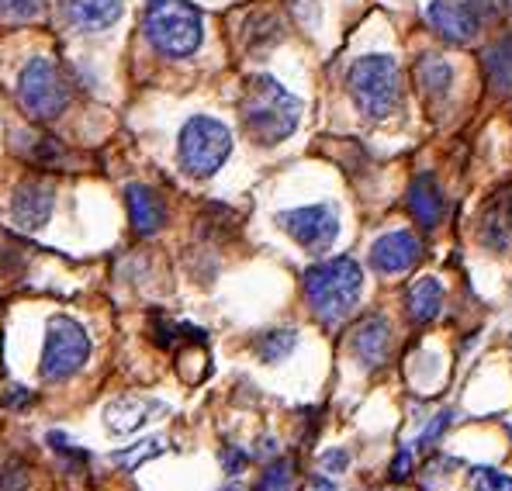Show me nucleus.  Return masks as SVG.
<instances>
[{
	"label": "nucleus",
	"instance_id": "393cba45",
	"mask_svg": "<svg viewBox=\"0 0 512 491\" xmlns=\"http://www.w3.org/2000/svg\"><path fill=\"white\" fill-rule=\"evenodd\" d=\"M32 160L42 163V166H63L66 149L59 146V139H49V135H42V139L35 142V149H32Z\"/></svg>",
	"mask_w": 512,
	"mask_h": 491
},
{
	"label": "nucleus",
	"instance_id": "bb28decb",
	"mask_svg": "<svg viewBox=\"0 0 512 491\" xmlns=\"http://www.w3.org/2000/svg\"><path fill=\"white\" fill-rule=\"evenodd\" d=\"M450 422H454V412H440V415H436V419L423 429V436H419V447L429 450L433 443H440V436L450 429Z\"/></svg>",
	"mask_w": 512,
	"mask_h": 491
},
{
	"label": "nucleus",
	"instance_id": "f8f14e48",
	"mask_svg": "<svg viewBox=\"0 0 512 491\" xmlns=\"http://www.w3.org/2000/svg\"><path fill=\"white\" fill-rule=\"evenodd\" d=\"M125 205H128V222H132L135 236H156V232L167 225V205L163 198L146 184H132L125 191Z\"/></svg>",
	"mask_w": 512,
	"mask_h": 491
},
{
	"label": "nucleus",
	"instance_id": "b1692460",
	"mask_svg": "<svg viewBox=\"0 0 512 491\" xmlns=\"http://www.w3.org/2000/svg\"><path fill=\"white\" fill-rule=\"evenodd\" d=\"M45 7V0H0V14L11 21H28V18H39Z\"/></svg>",
	"mask_w": 512,
	"mask_h": 491
},
{
	"label": "nucleus",
	"instance_id": "aec40b11",
	"mask_svg": "<svg viewBox=\"0 0 512 491\" xmlns=\"http://www.w3.org/2000/svg\"><path fill=\"white\" fill-rule=\"evenodd\" d=\"M485 73H488V80H492V87L512 94V42H502V45H495V49H488Z\"/></svg>",
	"mask_w": 512,
	"mask_h": 491
},
{
	"label": "nucleus",
	"instance_id": "7c9ffc66",
	"mask_svg": "<svg viewBox=\"0 0 512 491\" xmlns=\"http://www.w3.org/2000/svg\"><path fill=\"white\" fill-rule=\"evenodd\" d=\"M308 491H336V485L329 478H322V474H315V478L308 481Z\"/></svg>",
	"mask_w": 512,
	"mask_h": 491
},
{
	"label": "nucleus",
	"instance_id": "412c9836",
	"mask_svg": "<svg viewBox=\"0 0 512 491\" xmlns=\"http://www.w3.org/2000/svg\"><path fill=\"white\" fill-rule=\"evenodd\" d=\"M291 485H295V464L284 457L274 460L260 478V491H291Z\"/></svg>",
	"mask_w": 512,
	"mask_h": 491
},
{
	"label": "nucleus",
	"instance_id": "39448f33",
	"mask_svg": "<svg viewBox=\"0 0 512 491\" xmlns=\"http://www.w3.org/2000/svg\"><path fill=\"white\" fill-rule=\"evenodd\" d=\"M229 153H232V132L218 118L194 115L191 122H184V128H180L177 156L184 173H191V177H212V173L222 170Z\"/></svg>",
	"mask_w": 512,
	"mask_h": 491
},
{
	"label": "nucleus",
	"instance_id": "5701e85b",
	"mask_svg": "<svg viewBox=\"0 0 512 491\" xmlns=\"http://www.w3.org/2000/svg\"><path fill=\"white\" fill-rule=\"evenodd\" d=\"M0 491H28V464L18 457H7L0 464Z\"/></svg>",
	"mask_w": 512,
	"mask_h": 491
},
{
	"label": "nucleus",
	"instance_id": "4be33fe9",
	"mask_svg": "<svg viewBox=\"0 0 512 491\" xmlns=\"http://www.w3.org/2000/svg\"><path fill=\"white\" fill-rule=\"evenodd\" d=\"M163 453V443L160 440H146V443H139V447H128V450H115L111 453V460H115L118 467H139V464H146V460H153V457H160Z\"/></svg>",
	"mask_w": 512,
	"mask_h": 491
},
{
	"label": "nucleus",
	"instance_id": "f257e3e1",
	"mask_svg": "<svg viewBox=\"0 0 512 491\" xmlns=\"http://www.w3.org/2000/svg\"><path fill=\"white\" fill-rule=\"evenodd\" d=\"M239 115H243L246 132L260 146H277V142H284L298 128L301 101L274 77H253L243 90Z\"/></svg>",
	"mask_w": 512,
	"mask_h": 491
},
{
	"label": "nucleus",
	"instance_id": "cd10ccee",
	"mask_svg": "<svg viewBox=\"0 0 512 491\" xmlns=\"http://www.w3.org/2000/svg\"><path fill=\"white\" fill-rule=\"evenodd\" d=\"M346 464H350V453H346V450H326V453H322V467H326L329 474L346 471Z\"/></svg>",
	"mask_w": 512,
	"mask_h": 491
},
{
	"label": "nucleus",
	"instance_id": "2eb2a0df",
	"mask_svg": "<svg viewBox=\"0 0 512 491\" xmlns=\"http://www.w3.org/2000/svg\"><path fill=\"white\" fill-rule=\"evenodd\" d=\"M156 412H163V405L153 402V398H135V395L118 398V402H111L108 409H104V426L115 436H128L139 426H146Z\"/></svg>",
	"mask_w": 512,
	"mask_h": 491
},
{
	"label": "nucleus",
	"instance_id": "c756f323",
	"mask_svg": "<svg viewBox=\"0 0 512 491\" xmlns=\"http://www.w3.org/2000/svg\"><path fill=\"white\" fill-rule=\"evenodd\" d=\"M409 471H412V450H398L395 464H391V478L405 481V478H409Z\"/></svg>",
	"mask_w": 512,
	"mask_h": 491
},
{
	"label": "nucleus",
	"instance_id": "ddd939ff",
	"mask_svg": "<svg viewBox=\"0 0 512 491\" xmlns=\"http://www.w3.org/2000/svg\"><path fill=\"white\" fill-rule=\"evenodd\" d=\"M125 0H63V18L77 32H104L122 18Z\"/></svg>",
	"mask_w": 512,
	"mask_h": 491
},
{
	"label": "nucleus",
	"instance_id": "dca6fc26",
	"mask_svg": "<svg viewBox=\"0 0 512 491\" xmlns=\"http://www.w3.org/2000/svg\"><path fill=\"white\" fill-rule=\"evenodd\" d=\"M409 211L412 218H416L423 229H436L443 218V211H447V198H443L440 184H436L429 173H423V177L412 180L409 187Z\"/></svg>",
	"mask_w": 512,
	"mask_h": 491
},
{
	"label": "nucleus",
	"instance_id": "0eeeda50",
	"mask_svg": "<svg viewBox=\"0 0 512 491\" xmlns=\"http://www.w3.org/2000/svg\"><path fill=\"white\" fill-rule=\"evenodd\" d=\"M90 360V336L77 319L56 315L45 329L42 343V381H70L73 374H80Z\"/></svg>",
	"mask_w": 512,
	"mask_h": 491
},
{
	"label": "nucleus",
	"instance_id": "a211bd4d",
	"mask_svg": "<svg viewBox=\"0 0 512 491\" xmlns=\"http://www.w3.org/2000/svg\"><path fill=\"white\" fill-rule=\"evenodd\" d=\"M443 308V284L436 277H423L409 287V315L412 322H433Z\"/></svg>",
	"mask_w": 512,
	"mask_h": 491
},
{
	"label": "nucleus",
	"instance_id": "c85d7f7f",
	"mask_svg": "<svg viewBox=\"0 0 512 491\" xmlns=\"http://www.w3.org/2000/svg\"><path fill=\"white\" fill-rule=\"evenodd\" d=\"M222 464H225V471H229V474H239L246 467V453L239 447H222Z\"/></svg>",
	"mask_w": 512,
	"mask_h": 491
},
{
	"label": "nucleus",
	"instance_id": "20e7f679",
	"mask_svg": "<svg viewBox=\"0 0 512 491\" xmlns=\"http://www.w3.org/2000/svg\"><path fill=\"white\" fill-rule=\"evenodd\" d=\"M346 87H350L353 104L360 115L367 118H388L402 104V73L391 56H360L346 73Z\"/></svg>",
	"mask_w": 512,
	"mask_h": 491
},
{
	"label": "nucleus",
	"instance_id": "a878e982",
	"mask_svg": "<svg viewBox=\"0 0 512 491\" xmlns=\"http://www.w3.org/2000/svg\"><path fill=\"white\" fill-rule=\"evenodd\" d=\"M474 481H478V491H512V478L495 467H478L474 471Z\"/></svg>",
	"mask_w": 512,
	"mask_h": 491
},
{
	"label": "nucleus",
	"instance_id": "4468645a",
	"mask_svg": "<svg viewBox=\"0 0 512 491\" xmlns=\"http://www.w3.org/2000/svg\"><path fill=\"white\" fill-rule=\"evenodd\" d=\"M388 346H391V326L381 315L364 319L353 329V353L364 367H381L388 360Z\"/></svg>",
	"mask_w": 512,
	"mask_h": 491
},
{
	"label": "nucleus",
	"instance_id": "6e6552de",
	"mask_svg": "<svg viewBox=\"0 0 512 491\" xmlns=\"http://www.w3.org/2000/svg\"><path fill=\"white\" fill-rule=\"evenodd\" d=\"M277 225L288 232L291 239L308 249V253H326L340 236V215L333 205H308V208H291L277 215Z\"/></svg>",
	"mask_w": 512,
	"mask_h": 491
},
{
	"label": "nucleus",
	"instance_id": "2f4dec72",
	"mask_svg": "<svg viewBox=\"0 0 512 491\" xmlns=\"http://www.w3.org/2000/svg\"><path fill=\"white\" fill-rule=\"evenodd\" d=\"M222 491H243V488H236V485H229V488H222Z\"/></svg>",
	"mask_w": 512,
	"mask_h": 491
},
{
	"label": "nucleus",
	"instance_id": "9d476101",
	"mask_svg": "<svg viewBox=\"0 0 512 491\" xmlns=\"http://www.w3.org/2000/svg\"><path fill=\"white\" fill-rule=\"evenodd\" d=\"M426 21L454 45H468L481 28L478 11L471 4H454V0H433L426 7Z\"/></svg>",
	"mask_w": 512,
	"mask_h": 491
},
{
	"label": "nucleus",
	"instance_id": "f3484780",
	"mask_svg": "<svg viewBox=\"0 0 512 491\" xmlns=\"http://www.w3.org/2000/svg\"><path fill=\"white\" fill-rule=\"evenodd\" d=\"M416 83L423 87L426 97H447L450 83H454V70H450V63L443 56L426 52L416 63Z\"/></svg>",
	"mask_w": 512,
	"mask_h": 491
},
{
	"label": "nucleus",
	"instance_id": "9b49d317",
	"mask_svg": "<svg viewBox=\"0 0 512 491\" xmlns=\"http://www.w3.org/2000/svg\"><path fill=\"white\" fill-rule=\"evenodd\" d=\"M423 256V243L412 232H388L371 246V267L378 274H405Z\"/></svg>",
	"mask_w": 512,
	"mask_h": 491
},
{
	"label": "nucleus",
	"instance_id": "7ed1b4c3",
	"mask_svg": "<svg viewBox=\"0 0 512 491\" xmlns=\"http://www.w3.org/2000/svg\"><path fill=\"white\" fill-rule=\"evenodd\" d=\"M360 291H364V274L350 256H336V260L315 263L312 270H305V298L326 326L353 312Z\"/></svg>",
	"mask_w": 512,
	"mask_h": 491
},
{
	"label": "nucleus",
	"instance_id": "6ab92c4d",
	"mask_svg": "<svg viewBox=\"0 0 512 491\" xmlns=\"http://www.w3.org/2000/svg\"><path fill=\"white\" fill-rule=\"evenodd\" d=\"M298 346L295 329H274L267 336L256 339V353H260L263 364H281L284 357H291V350Z\"/></svg>",
	"mask_w": 512,
	"mask_h": 491
},
{
	"label": "nucleus",
	"instance_id": "f03ea898",
	"mask_svg": "<svg viewBox=\"0 0 512 491\" xmlns=\"http://www.w3.org/2000/svg\"><path fill=\"white\" fill-rule=\"evenodd\" d=\"M142 32L160 56H194L205 42V18L191 0H149L142 11Z\"/></svg>",
	"mask_w": 512,
	"mask_h": 491
},
{
	"label": "nucleus",
	"instance_id": "1a4fd4ad",
	"mask_svg": "<svg viewBox=\"0 0 512 491\" xmlns=\"http://www.w3.org/2000/svg\"><path fill=\"white\" fill-rule=\"evenodd\" d=\"M52 208H56V187L45 177H25L14 187L11 215L25 232H39L42 225H49Z\"/></svg>",
	"mask_w": 512,
	"mask_h": 491
},
{
	"label": "nucleus",
	"instance_id": "423d86ee",
	"mask_svg": "<svg viewBox=\"0 0 512 491\" xmlns=\"http://www.w3.org/2000/svg\"><path fill=\"white\" fill-rule=\"evenodd\" d=\"M18 101L39 122L59 118L66 111V104H70V80L52 59H28V66L18 77Z\"/></svg>",
	"mask_w": 512,
	"mask_h": 491
}]
</instances>
